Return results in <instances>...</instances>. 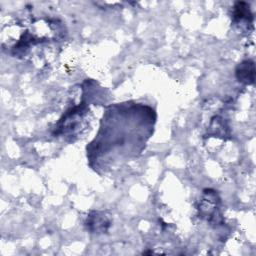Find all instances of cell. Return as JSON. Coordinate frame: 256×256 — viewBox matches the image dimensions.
Masks as SVG:
<instances>
[{"label":"cell","mask_w":256,"mask_h":256,"mask_svg":"<svg viewBox=\"0 0 256 256\" xmlns=\"http://www.w3.org/2000/svg\"><path fill=\"white\" fill-rule=\"evenodd\" d=\"M155 111L140 103L110 105L96 137L87 146L90 166L100 173L137 157L153 133Z\"/></svg>","instance_id":"6da1fadb"},{"label":"cell","mask_w":256,"mask_h":256,"mask_svg":"<svg viewBox=\"0 0 256 256\" xmlns=\"http://www.w3.org/2000/svg\"><path fill=\"white\" fill-rule=\"evenodd\" d=\"M237 78L239 81L244 83H253L254 82V63L250 60L242 62L236 71Z\"/></svg>","instance_id":"7a4b0ae2"}]
</instances>
